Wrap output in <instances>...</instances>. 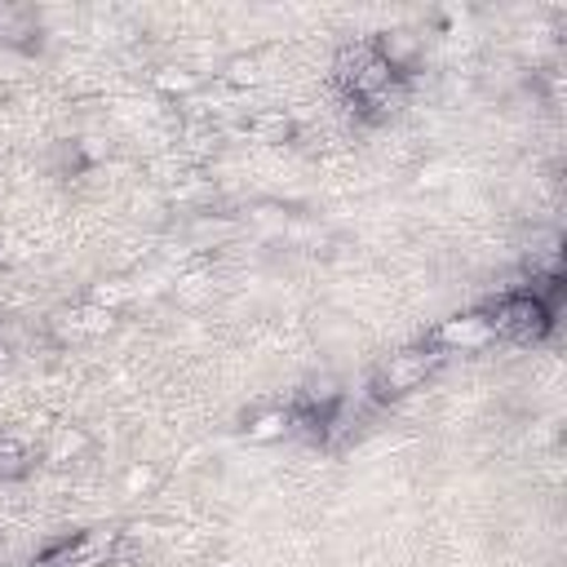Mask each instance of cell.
Returning <instances> with one entry per match:
<instances>
[{
  "label": "cell",
  "instance_id": "obj_8",
  "mask_svg": "<svg viewBox=\"0 0 567 567\" xmlns=\"http://www.w3.org/2000/svg\"><path fill=\"white\" fill-rule=\"evenodd\" d=\"M239 133H248L252 142H266V146H284L297 137V115L284 106H257L239 120Z\"/></svg>",
  "mask_w": 567,
  "mask_h": 567
},
{
  "label": "cell",
  "instance_id": "obj_11",
  "mask_svg": "<svg viewBox=\"0 0 567 567\" xmlns=\"http://www.w3.org/2000/svg\"><path fill=\"white\" fill-rule=\"evenodd\" d=\"M146 80H151V89H155L159 97H173V102H186V97H195V93L208 84L204 71L190 66V62H155Z\"/></svg>",
  "mask_w": 567,
  "mask_h": 567
},
{
  "label": "cell",
  "instance_id": "obj_12",
  "mask_svg": "<svg viewBox=\"0 0 567 567\" xmlns=\"http://www.w3.org/2000/svg\"><path fill=\"white\" fill-rule=\"evenodd\" d=\"M84 301H93V306H102V310L120 315L124 306H133V301H137V297H133V279H124V275H106V279L89 284Z\"/></svg>",
  "mask_w": 567,
  "mask_h": 567
},
{
  "label": "cell",
  "instance_id": "obj_5",
  "mask_svg": "<svg viewBox=\"0 0 567 567\" xmlns=\"http://www.w3.org/2000/svg\"><path fill=\"white\" fill-rule=\"evenodd\" d=\"M44 35V9L35 4H13V0H0V49H35Z\"/></svg>",
  "mask_w": 567,
  "mask_h": 567
},
{
  "label": "cell",
  "instance_id": "obj_6",
  "mask_svg": "<svg viewBox=\"0 0 567 567\" xmlns=\"http://www.w3.org/2000/svg\"><path fill=\"white\" fill-rule=\"evenodd\" d=\"M266 80H270V62L257 49H239V53H226L217 62V84H226L230 93H252Z\"/></svg>",
  "mask_w": 567,
  "mask_h": 567
},
{
  "label": "cell",
  "instance_id": "obj_10",
  "mask_svg": "<svg viewBox=\"0 0 567 567\" xmlns=\"http://www.w3.org/2000/svg\"><path fill=\"white\" fill-rule=\"evenodd\" d=\"M93 456V434L84 425H53L49 430V443H44V461L53 470H71V465H84Z\"/></svg>",
  "mask_w": 567,
  "mask_h": 567
},
{
  "label": "cell",
  "instance_id": "obj_7",
  "mask_svg": "<svg viewBox=\"0 0 567 567\" xmlns=\"http://www.w3.org/2000/svg\"><path fill=\"white\" fill-rule=\"evenodd\" d=\"M239 226H244L239 217L204 208V213H190V217H186V226H182V239H186L195 252H208V248H221V244H230V239L239 235Z\"/></svg>",
  "mask_w": 567,
  "mask_h": 567
},
{
  "label": "cell",
  "instance_id": "obj_1",
  "mask_svg": "<svg viewBox=\"0 0 567 567\" xmlns=\"http://www.w3.org/2000/svg\"><path fill=\"white\" fill-rule=\"evenodd\" d=\"M447 363V354L443 350H434V346H403V350H390L377 368H372V377H368V390H372V399L377 403H390V399H403V394H412V390H421L439 368Z\"/></svg>",
  "mask_w": 567,
  "mask_h": 567
},
{
  "label": "cell",
  "instance_id": "obj_17",
  "mask_svg": "<svg viewBox=\"0 0 567 567\" xmlns=\"http://www.w3.org/2000/svg\"><path fill=\"white\" fill-rule=\"evenodd\" d=\"M208 567H235V563H226V558H221V563H208Z\"/></svg>",
  "mask_w": 567,
  "mask_h": 567
},
{
  "label": "cell",
  "instance_id": "obj_15",
  "mask_svg": "<svg viewBox=\"0 0 567 567\" xmlns=\"http://www.w3.org/2000/svg\"><path fill=\"white\" fill-rule=\"evenodd\" d=\"M447 182H452V168H447V164H425V168L416 173V186H421V190H443Z\"/></svg>",
  "mask_w": 567,
  "mask_h": 567
},
{
  "label": "cell",
  "instance_id": "obj_9",
  "mask_svg": "<svg viewBox=\"0 0 567 567\" xmlns=\"http://www.w3.org/2000/svg\"><path fill=\"white\" fill-rule=\"evenodd\" d=\"M292 430H297V412H292V408H279V403L252 408V412L244 416V439H248V443H257V447L284 443Z\"/></svg>",
  "mask_w": 567,
  "mask_h": 567
},
{
  "label": "cell",
  "instance_id": "obj_14",
  "mask_svg": "<svg viewBox=\"0 0 567 567\" xmlns=\"http://www.w3.org/2000/svg\"><path fill=\"white\" fill-rule=\"evenodd\" d=\"M155 487H159V470H155V461H133V465L120 474V496H128V501L151 496Z\"/></svg>",
  "mask_w": 567,
  "mask_h": 567
},
{
  "label": "cell",
  "instance_id": "obj_4",
  "mask_svg": "<svg viewBox=\"0 0 567 567\" xmlns=\"http://www.w3.org/2000/svg\"><path fill=\"white\" fill-rule=\"evenodd\" d=\"M372 53L399 75V80H412L416 66L425 62V31L416 27H385L372 35Z\"/></svg>",
  "mask_w": 567,
  "mask_h": 567
},
{
  "label": "cell",
  "instance_id": "obj_16",
  "mask_svg": "<svg viewBox=\"0 0 567 567\" xmlns=\"http://www.w3.org/2000/svg\"><path fill=\"white\" fill-rule=\"evenodd\" d=\"M27 567H62V563H53V558H49V554H40V558H31V563H27Z\"/></svg>",
  "mask_w": 567,
  "mask_h": 567
},
{
  "label": "cell",
  "instance_id": "obj_2",
  "mask_svg": "<svg viewBox=\"0 0 567 567\" xmlns=\"http://www.w3.org/2000/svg\"><path fill=\"white\" fill-rule=\"evenodd\" d=\"M478 310L487 315L496 337L518 341V346H540L558 323V315L549 306H540L532 292H496V301H487Z\"/></svg>",
  "mask_w": 567,
  "mask_h": 567
},
{
  "label": "cell",
  "instance_id": "obj_13",
  "mask_svg": "<svg viewBox=\"0 0 567 567\" xmlns=\"http://www.w3.org/2000/svg\"><path fill=\"white\" fill-rule=\"evenodd\" d=\"M31 465H35L31 447H27L18 434H0V483H18V478H27Z\"/></svg>",
  "mask_w": 567,
  "mask_h": 567
},
{
  "label": "cell",
  "instance_id": "obj_3",
  "mask_svg": "<svg viewBox=\"0 0 567 567\" xmlns=\"http://www.w3.org/2000/svg\"><path fill=\"white\" fill-rule=\"evenodd\" d=\"M492 341H496V332H492V323H487L483 310H456V315L439 319L430 328V337H425V346H434L443 354H478Z\"/></svg>",
  "mask_w": 567,
  "mask_h": 567
}]
</instances>
